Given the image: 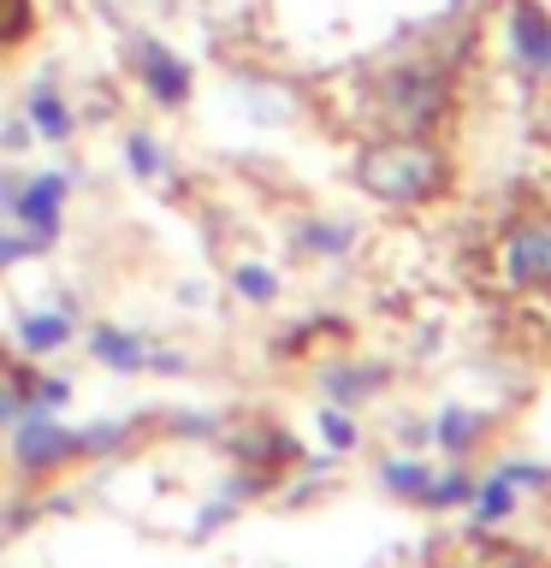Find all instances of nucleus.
<instances>
[{
  "mask_svg": "<svg viewBox=\"0 0 551 568\" xmlns=\"http://www.w3.org/2000/svg\"><path fill=\"white\" fill-rule=\"evenodd\" d=\"M355 178H362L368 195H380L391 207H421L451 184V166H444V154L427 136H391L355 160Z\"/></svg>",
  "mask_w": 551,
  "mask_h": 568,
  "instance_id": "obj_1",
  "label": "nucleus"
},
{
  "mask_svg": "<svg viewBox=\"0 0 551 568\" xmlns=\"http://www.w3.org/2000/svg\"><path fill=\"white\" fill-rule=\"evenodd\" d=\"M498 278L522 296H551V220H515L498 237Z\"/></svg>",
  "mask_w": 551,
  "mask_h": 568,
  "instance_id": "obj_2",
  "label": "nucleus"
},
{
  "mask_svg": "<svg viewBox=\"0 0 551 568\" xmlns=\"http://www.w3.org/2000/svg\"><path fill=\"white\" fill-rule=\"evenodd\" d=\"M545 468H533V462H498L492 474H474V491H469V521L474 527H504L515 509H522V497L528 491H540L545 486Z\"/></svg>",
  "mask_w": 551,
  "mask_h": 568,
  "instance_id": "obj_3",
  "label": "nucleus"
},
{
  "mask_svg": "<svg viewBox=\"0 0 551 568\" xmlns=\"http://www.w3.org/2000/svg\"><path fill=\"white\" fill-rule=\"evenodd\" d=\"M380 106H385V119L398 124V136H427L444 113V78L433 65H409L385 83Z\"/></svg>",
  "mask_w": 551,
  "mask_h": 568,
  "instance_id": "obj_4",
  "label": "nucleus"
},
{
  "mask_svg": "<svg viewBox=\"0 0 551 568\" xmlns=\"http://www.w3.org/2000/svg\"><path fill=\"white\" fill-rule=\"evenodd\" d=\"M504 60L533 83H551V12L540 0H510L504 12Z\"/></svg>",
  "mask_w": 551,
  "mask_h": 568,
  "instance_id": "obj_5",
  "label": "nucleus"
},
{
  "mask_svg": "<svg viewBox=\"0 0 551 568\" xmlns=\"http://www.w3.org/2000/svg\"><path fill=\"white\" fill-rule=\"evenodd\" d=\"M131 65H137V78L149 83V95H154L160 106H184V101H190V65L178 60L167 42L137 36V42H131Z\"/></svg>",
  "mask_w": 551,
  "mask_h": 568,
  "instance_id": "obj_6",
  "label": "nucleus"
},
{
  "mask_svg": "<svg viewBox=\"0 0 551 568\" xmlns=\"http://www.w3.org/2000/svg\"><path fill=\"white\" fill-rule=\"evenodd\" d=\"M12 450H18V462H24V468H53V462H66L71 450H83V438L71 433V426L53 420L48 408H24V415H18Z\"/></svg>",
  "mask_w": 551,
  "mask_h": 568,
  "instance_id": "obj_7",
  "label": "nucleus"
},
{
  "mask_svg": "<svg viewBox=\"0 0 551 568\" xmlns=\"http://www.w3.org/2000/svg\"><path fill=\"white\" fill-rule=\"evenodd\" d=\"M60 202H66V178L60 172H48V178H36V184L18 190V225L30 231V248H48L53 243V231H60Z\"/></svg>",
  "mask_w": 551,
  "mask_h": 568,
  "instance_id": "obj_8",
  "label": "nucleus"
},
{
  "mask_svg": "<svg viewBox=\"0 0 551 568\" xmlns=\"http://www.w3.org/2000/svg\"><path fill=\"white\" fill-rule=\"evenodd\" d=\"M89 349H96L107 367H119V373H137V367H178V355H160V349L142 344L137 332H113V326H101L96 337H89Z\"/></svg>",
  "mask_w": 551,
  "mask_h": 568,
  "instance_id": "obj_9",
  "label": "nucleus"
},
{
  "mask_svg": "<svg viewBox=\"0 0 551 568\" xmlns=\"http://www.w3.org/2000/svg\"><path fill=\"white\" fill-rule=\"evenodd\" d=\"M427 438H433L451 462H469L480 444H487V415H480V408H444Z\"/></svg>",
  "mask_w": 551,
  "mask_h": 568,
  "instance_id": "obj_10",
  "label": "nucleus"
},
{
  "mask_svg": "<svg viewBox=\"0 0 551 568\" xmlns=\"http://www.w3.org/2000/svg\"><path fill=\"white\" fill-rule=\"evenodd\" d=\"M474 491V474L462 468V462H451V468H433V479H427L421 491V509H462Z\"/></svg>",
  "mask_w": 551,
  "mask_h": 568,
  "instance_id": "obj_11",
  "label": "nucleus"
},
{
  "mask_svg": "<svg viewBox=\"0 0 551 568\" xmlns=\"http://www.w3.org/2000/svg\"><path fill=\"white\" fill-rule=\"evenodd\" d=\"M24 119H30L48 142H66V136H71V106L53 95V89H36V95L24 101Z\"/></svg>",
  "mask_w": 551,
  "mask_h": 568,
  "instance_id": "obj_12",
  "label": "nucleus"
},
{
  "mask_svg": "<svg viewBox=\"0 0 551 568\" xmlns=\"http://www.w3.org/2000/svg\"><path fill=\"white\" fill-rule=\"evenodd\" d=\"M66 337H71V314H24V326H18V344H24L30 355L60 349Z\"/></svg>",
  "mask_w": 551,
  "mask_h": 568,
  "instance_id": "obj_13",
  "label": "nucleus"
},
{
  "mask_svg": "<svg viewBox=\"0 0 551 568\" xmlns=\"http://www.w3.org/2000/svg\"><path fill=\"white\" fill-rule=\"evenodd\" d=\"M380 479H385V491H398V497H409V504H421V491H427V479H433V468H427V462H415V456H391V462H380Z\"/></svg>",
  "mask_w": 551,
  "mask_h": 568,
  "instance_id": "obj_14",
  "label": "nucleus"
},
{
  "mask_svg": "<svg viewBox=\"0 0 551 568\" xmlns=\"http://www.w3.org/2000/svg\"><path fill=\"white\" fill-rule=\"evenodd\" d=\"M297 243H302V248H314V255H350V248H355V231H350V225H338V220H309Z\"/></svg>",
  "mask_w": 551,
  "mask_h": 568,
  "instance_id": "obj_15",
  "label": "nucleus"
},
{
  "mask_svg": "<svg viewBox=\"0 0 551 568\" xmlns=\"http://www.w3.org/2000/svg\"><path fill=\"white\" fill-rule=\"evenodd\" d=\"M368 390H380V379H373V373H355V367L327 373V397H338V403H362Z\"/></svg>",
  "mask_w": 551,
  "mask_h": 568,
  "instance_id": "obj_16",
  "label": "nucleus"
},
{
  "mask_svg": "<svg viewBox=\"0 0 551 568\" xmlns=\"http://www.w3.org/2000/svg\"><path fill=\"white\" fill-rule=\"evenodd\" d=\"M124 160H131V172H137V178H154V172H167V160H160L154 136H131V142H124Z\"/></svg>",
  "mask_w": 551,
  "mask_h": 568,
  "instance_id": "obj_17",
  "label": "nucleus"
},
{
  "mask_svg": "<svg viewBox=\"0 0 551 568\" xmlns=\"http://www.w3.org/2000/svg\"><path fill=\"white\" fill-rule=\"evenodd\" d=\"M238 291H243L249 302H273V296H279V278L267 273V266H238Z\"/></svg>",
  "mask_w": 551,
  "mask_h": 568,
  "instance_id": "obj_18",
  "label": "nucleus"
},
{
  "mask_svg": "<svg viewBox=\"0 0 551 568\" xmlns=\"http://www.w3.org/2000/svg\"><path fill=\"white\" fill-rule=\"evenodd\" d=\"M320 438H327L332 450H350V444H355V420L344 415V408H327V415H320Z\"/></svg>",
  "mask_w": 551,
  "mask_h": 568,
  "instance_id": "obj_19",
  "label": "nucleus"
},
{
  "mask_svg": "<svg viewBox=\"0 0 551 568\" xmlns=\"http://www.w3.org/2000/svg\"><path fill=\"white\" fill-rule=\"evenodd\" d=\"M18 255H30V237H7V231H0V266L18 261Z\"/></svg>",
  "mask_w": 551,
  "mask_h": 568,
  "instance_id": "obj_20",
  "label": "nucleus"
},
{
  "mask_svg": "<svg viewBox=\"0 0 551 568\" xmlns=\"http://www.w3.org/2000/svg\"><path fill=\"white\" fill-rule=\"evenodd\" d=\"M510 568H540V562H510Z\"/></svg>",
  "mask_w": 551,
  "mask_h": 568,
  "instance_id": "obj_21",
  "label": "nucleus"
}]
</instances>
